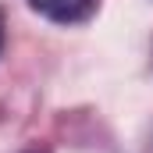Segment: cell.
<instances>
[{
    "label": "cell",
    "mask_w": 153,
    "mask_h": 153,
    "mask_svg": "<svg viewBox=\"0 0 153 153\" xmlns=\"http://www.w3.org/2000/svg\"><path fill=\"white\" fill-rule=\"evenodd\" d=\"M29 7L57 25H78V22L93 18L100 0H29Z\"/></svg>",
    "instance_id": "1"
},
{
    "label": "cell",
    "mask_w": 153,
    "mask_h": 153,
    "mask_svg": "<svg viewBox=\"0 0 153 153\" xmlns=\"http://www.w3.org/2000/svg\"><path fill=\"white\" fill-rule=\"evenodd\" d=\"M0 50H4V18H0Z\"/></svg>",
    "instance_id": "2"
}]
</instances>
